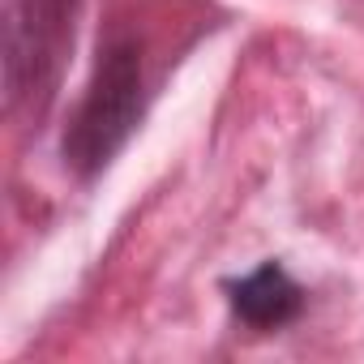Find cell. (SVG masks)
I'll list each match as a JSON object with an SVG mask.
<instances>
[{
    "label": "cell",
    "mask_w": 364,
    "mask_h": 364,
    "mask_svg": "<svg viewBox=\"0 0 364 364\" xmlns=\"http://www.w3.org/2000/svg\"><path fill=\"white\" fill-rule=\"evenodd\" d=\"M223 291H228L232 317H236L245 330H253V334H274V330L291 326V321L304 313V304H309L304 287H300V283L291 279V270H287L283 262H274V257L262 262V266H253V270L240 274V279H228Z\"/></svg>",
    "instance_id": "cell-3"
},
{
    "label": "cell",
    "mask_w": 364,
    "mask_h": 364,
    "mask_svg": "<svg viewBox=\"0 0 364 364\" xmlns=\"http://www.w3.org/2000/svg\"><path fill=\"white\" fill-rule=\"evenodd\" d=\"M86 0H0L5 31V116L43 124L73 56Z\"/></svg>",
    "instance_id": "cell-2"
},
{
    "label": "cell",
    "mask_w": 364,
    "mask_h": 364,
    "mask_svg": "<svg viewBox=\"0 0 364 364\" xmlns=\"http://www.w3.org/2000/svg\"><path fill=\"white\" fill-rule=\"evenodd\" d=\"M154 99V77H150V56L146 39L129 26H112L99 39V56L90 69V82L65 124V167L90 185L95 176L112 167V159L129 146V137L141 129L146 107Z\"/></svg>",
    "instance_id": "cell-1"
}]
</instances>
